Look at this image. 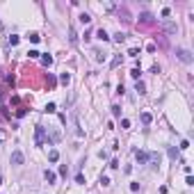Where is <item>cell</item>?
<instances>
[{
	"label": "cell",
	"mask_w": 194,
	"mask_h": 194,
	"mask_svg": "<svg viewBox=\"0 0 194 194\" xmlns=\"http://www.w3.org/2000/svg\"><path fill=\"white\" fill-rule=\"evenodd\" d=\"M176 57L183 62V64H192V62H194L192 53H190V50H185V48H178V50H176Z\"/></svg>",
	"instance_id": "1"
},
{
	"label": "cell",
	"mask_w": 194,
	"mask_h": 194,
	"mask_svg": "<svg viewBox=\"0 0 194 194\" xmlns=\"http://www.w3.org/2000/svg\"><path fill=\"white\" fill-rule=\"evenodd\" d=\"M35 144L37 146H43V144H46V130H43V126H37L35 128Z\"/></svg>",
	"instance_id": "2"
},
{
	"label": "cell",
	"mask_w": 194,
	"mask_h": 194,
	"mask_svg": "<svg viewBox=\"0 0 194 194\" xmlns=\"http://www.w3.org/2000/svg\"><path fill=\"white\" fill-rule=\"evenodd\" d=\"M162 30L167 32V35H176V32H178V25H176V23H171V21H164L162 23Z\"/></svg>",
	"instance_id": "3"
},
{
	"label": "cell",
	"mask_w": 194,
	"mask_h": 194,
	"mask_svg": "<svg viewBox=\"0 0 194 194\" xmlns=\"http://www.w3.org/2000/svg\"><path fill=\"white\" fill-rule=\"evenodd\" d=\"M135 158H137L139 164H146V162H148V153H146V151H137V153H135Z\"/></svg>",
	"instance_id": "4"
},
{
	"label": "cell",
	"mask_w": 194,
	"mask_h": 194,
	"mask_svg": "<svg viewBox=\"0 0 194 194\" xmlns=\"http://www.w3.org/2000/svg\"><path fill=\"white\" fill-rule=\"evenodd\" d=\"M23 160H25V158H23L21 151H14L12 153V164H23Z\"/></svg>",
	"instance_id": "5"
},
{
	"label": "cell",
	"mask_w": 194,
	"mask_h": 194,
	"mask_svg": "<svg viewBox=\"0 0 194 194\" xmlns=\"http://www.w3.org/2000/svg\"><path fill=\"white\" fill-rule=\"evenodd\" d=\"M43 178H46V181L50 183V185H55V181H57V176H55V174H53V171H48V169H46V171H43Z\"/></svg>",
	"instance_id": "6"
},
{
	"label": "cell",
	"mask_w": 194,
	"mask_h": 194,
	"mask_svg": "<svg viewBox=\"0 0 194 194\" xmlns=\"http://www.w3.org/2000/svg\"><path fill=\"white\" fill-rule=\"evenodd\" d=\"M139 21H142L144 25H148V23H153V16H151V14H148V12H144L142 16H139Z\"/></svg>",
	"instance_id": "7"
},
{
	"label": "cell",
	"mask_w": 194,
	"mask_h": 194,
	"mask_svg": "<svg viewBox=\"0 0 194 194\" xmlns=\"http://www.w3.org/2000/svg\"><path fill=\"white\" fill-rule=\"evenodd\" d=\"M148 162H151L153 167H158V164H160V155L158 153H148Z\"/></svg>",
	"instance_id": "8"
},
{
	"label": "cell",
	"mask_w": 194,
	"mask_h": 194,
	"mask_svg": "<svg viewBox=\"0 0 194 194\" xmlns=\"http://www.w3.org/2000/svg\"><path fill=\"white\" fill-rule=\"evenodd\" d=\"M167 155H169L171 160H176V158H178V148H176V146H169V148H167Z\"/></svg>",
	"instance_id": "9"
},
{
	"label": "cell",
	"mask_w": 194,
	"mask_h": 194,
	"mask_svg": "<svg viewBox=\"0 0 194 194\" xmlns=\"http://www.w3.org/2000/svg\"><path fill=\"white\" fill-rule=\"evenodd\" d=\"M48 160H50V162H57V160H60V153H57L55 148H53V151L48 153Z\"/></svg>",
	"instance_id": "10"
},
{
	"label": "cell",
	"mask_w": 194,
	"mask_h": 194,
	"mask_svg": "<svg viewBox=\"0 0 194 194\" xmlns=\"http://www.w3.org/2000/svg\"><path fill=\"white\" fill-rule=\"evenodd\" d=\"M41 64H43V66H50V64H53V57H50V55H41Z\"/></svg>",
	"instance_id": "11"
},
{
	"label": "cell",
	"mask_w": 194,
	"mask_h": 194,
	"mask_svg": "<svg viewBox=\"0 0 194 194\" xmlns=\"http://www.w3.org/2000/svg\"><path fill=\"white\" fill-rule=\"evenodd\" d=\"M142 121H144V123L148 126V123L153 121V114H151V112H144V114H142Z\"/></svg>",
	"instance_id": "12"
},
{
	"label": "cell",
	"mask_w": 194,
	"mask_h": 194,
	"mask_svg": "<svg viewBox=\"0 0 194 194\" xmlns=\"http://www.w3.org/2000/svg\"><path fill=\"white\" fill-rule=\"evenodd\" d=\"M69 41H71V43H78V35H75V30H73V27L69 30Z\"/></svg>",
	"instance_id": "13"
},
{
	"label": "cell",
	"mask_w": 194,
	"mask_h": 194,
	"mask_svg": "<svg viewBox=\"0 0 194 194\" xmlns=\"http://www.w3.org/2000/svg\"><path fill=\"white\" fill-rule=\"evenodd\" d=\"M80 23H82V25L91 23V16H89V14H80Z\"/></svg>",
	"instance_id": "14"
},
{
	"label": "cell",
	"mask_w": 194,
	"mask_h": 194,
	"mask_svg": "<svg viewBox=\"0 0 194 194\" xmlns=\"http://www.w3.org/2000/svg\"><path fill=\"white\" fill-rule=\"evenodd\" d=\"M27 39H30L32 43H39V39H41V37H39L37 32H30V35H27Z\"/></svg>",
	"instance_id": "15"
},
{
	"label": "cell",
	"mask_w": 194,
	"mask_h": 194,
	"mask_svg": "<svg viewBox=\"0 0 194 194\" xmlns=\"http://www.w3.org/2000/svg\"><path fill=\"white\" fill-rule=\"evenodd\" d=\"M135 89H137L139 94H146V87H144V82H139V80H137V85H135Z\"/></svg>",
	"instance_id": "16"
},
{
	"label": "cell",
	"mask_w": 194,
	"mask_h": 194,
	"mask_svg": "<svg viewBox=\"0 0 194 194\" xmlns=\"http://www.w3.org/2000/svg\"><path fill=\"white\" fill-rule=\"evenodd\" d=\"M96 35H98V39H103V41H108V39H110V37H108V32H105L103 27H101V30L96 32Z\"/></svg>",
	"instance_id": "17"
},
{
	"label": "cell",
	"mask_w": 194,
	"mask_h": 194,
	"mask_svg": "<svg viewBox=\"0 0 194 194\" xmlns=\"http://www.w3.org/2000/svg\"><path fill=\"white\" fill-rule=\"evenodd\" d=\"M60 80H62V85H69V82H71V75H69V73H62Z\"/></svg>",
	"instance_id": "18"
},
{
	"label": "cell",
	"mask_w": 194,
	"mask_h": 194,
	"mask_svg": "<svg viewBox=\"0 0 194 194\" xmlns=\"http://www.w3.org/2000/svg\"><path fill=\"white\" fill-rule=\"evenodd\" d=\"M94 55H96V62H103V60H105V55H103L101 50H94Z\"/></svg>",
	"instance_id": "19"
},
{
	"label": "cell",
	"mask_w": 194,
	"mask_h": 194,
	"mask_svg": "<svg viewBox=\"0 0 194 194\" xmlns=\"http://www.w3.org/2000/svg\"><path fill=\"white\" fill-rule=\"evenodd\" d=\"M101 185H103V187H110V178L108 176H101Z\"/></svg>",
	"instance_id": "20"
},
{
	"label": "cell",
	"mask_w": 194,
	"mask_h": 194,
	"mask_svg": "<svg viewBox=\"0 0 194 194\" xmlns=\"http://www.w3.org/2000/svg\"><path fill=\"white\" fill-rule=\"evenodd\" d=\"M123 39H126V35H123V32H116V35H114V41H123Z\"/></svg>",
	"instance_id": "21"
},
{
	"label": "cell",
	"mask_w": 194,
	"mask_h": 194,
	"mask_svg": "<svg viewBox=\"0 0 194 194\" xmlns=\"http://www.w3.org/2000/svg\"><path fill=\"white\" fill-rule=\"evenodd\" d=\"M121 62H123V57H121V55H116V57H114V60H112V66H119V64H121Z\"/></svg>",
	"instance_id": "22"
},
{
	"label": "cell",
	"mask_w": 194,
	"mask_h": 194,
	"mask_svg": "<svg viewBox=\"0 0 194 194\" xmlns=\"http://www.w3.org/2000/svg\"><path fill=\"white\" fill-rule=\"evenodd\" d=\"M128 55H130V57H137V55H139V50H137V48H130Z\"/></svg>",
	"instance_id": "23"
},
{
	"label": "cell",
	"mask_w": 194,
	"mask_h": 194,
	"mask_svg": "<svg viewBox=\"0 0 194 194\" xmlns=\"http://www.w3.org/2000/svg\"><path fill=\"white\" fill-rule=\"evenodd\" d=\"M55 110H57L55 103H48V105H46V112H55Z\"/></svg>",
	"instance_id": "24"
},
{
	"label": "cell",
	"mask_w": 194,
	"mask_h": 194,
	"mask_svg": "<svg viewBox=\"0 0 194 194\" xmlns=\"http://www.w3.org/2000/svg\"><path fill=\"white\" fill-rule=\"evenodd\" d=\"M66 174H69V169H66V164H62L60 167V176H66Z\"/></svg>",
	"instance_id": "25"
},
{
	"label": "cell",
	"mask_w": 194,
	"mask_h": 194,
	"mask_svg": "<svg viewBox=\"0 0 194 194\" xmlns=\"http://www.w3.org/2000/svg\"><path fill=\"white\" fill-rule=\"evenodd\" d=\"M9 43H12V46H16V43H18V37L12 35V37H9Z\"/></svg>",
	"instance_id": "26"
},
{
	"label": "cell",
	"mask_w": 194,
	"mask_h": 194,
	"mask_svg": "<svg viewBox=\"0 0 194 194\" xmlns=\"http://www.w3.org/2000/svg\"><path fill=\"white\" fill-rule=\"evenodd\" d=\"M130 75H133L135 80H139V69H133V71H130Z\"/></svg>",
	"instance_id": "27"
},
{
	"label": "cell",
	"mask_w": 194,
	"mask_h": 194,
	"mask_svg": "<svg viewBox=\"0 0 194 194\" xmlns=\"http://www.w3.org/2000/svg\"><path fill=\"white\" fill-rule=\"evenodd\" d=\"M121 128H130V121L128 119H121Z\"/></svg>",
	"instance_id": "28"
},
{
	"label": "cell",
	"mask_w": 194,
	"mask_h": 194,
	"mask_svg": "<svg viewBox=\"0 0 194 194\" xmlns=\"http://www.w3.org/2000/svg\"><path fill=\"white\" fill-rule=\"evenodd\" d=\"M181 148H183V151H185V148H190V142H187V139H183V142H181Z\"/></svg>",
	"instance_id": "29"
},
{
	"label": "cell",
	"mask_w": 194,
	"mask_h": 194,
	"mask_svg": "<svg viewBox=\"0 0 194 194\" xmlns=\"http://www.w3.org/2000/svg\"><path fill=\"white\" fill-rule=\"evenodd\" d=\"M112 114H114V116H121V110L116 108V105H114V108H112Z\"/></svg>",
	"instance_id": "30"
}]
</instances>
